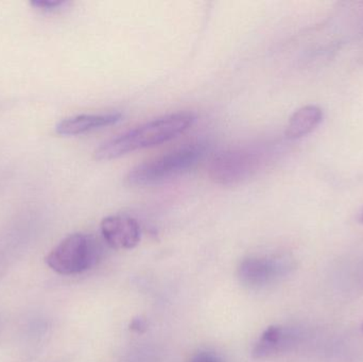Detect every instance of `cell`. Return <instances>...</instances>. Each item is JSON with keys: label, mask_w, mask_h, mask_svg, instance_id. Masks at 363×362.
Listing matches in <instances>:
<instances>
[{"label": "cell", "mask_w": 363, "mask_h": 362, "mask_svg": "<svg viewBox=\"0 0 363 362\" xmlns=\"http://www.w3.org/2000/svg\"><path fill=\"white\" fill-rule=\"evenodd\" d=\"M101 234L111 248L131 250L140 242V227L138 221L128 215H112L102 220Z\"/></svg>", "instance_id": "obj_6"}, {"label": "cell", "mask_w": 363, "mask_h": 362, "mask_svg": "<svg viewBox=\"0 0 363 362\" xmlns=\"http://www.w3.org/2000/svg\"><path fill=\"white\" fill-rule=\"evenodd\" d=\"M31 4L40 10L52 11L61 8L63 4H65V1L64 0H34Z\"/></svg>", "instance_id": "obj_10"}, {"label": "cell", "mask_w": 363, "mask_h": 362, "mask_svg": "<svg viewBox=\"0 0 363 362\" xmlns=\"http://www.w3.org/2000/svg\"><path fill=\"white\" fill-rule=\"evenodd\" d=\"M101 254V247L94 236L76 233L62 240L47 255L45 261L57 273L74 276L97 265Z\"/></svg>", "instance_id": "obj_3"}, {"label": "cell", "mask_w": 363, "mask_h": 362, "mask_svg": "<svg viewBox=\"0 0 363 362\" xmlns=\"http://www.w3.org/2000/svg\"><path fill=\"white\" fill-rule=\"evenodd\" d=\"M359 220H360V222L363 223V210L362 212V214H360Z\"/></svg>", "instance_id": "obj_12"}, {"label": "cell", "mask_w": 363, "mask_h": 362, "mask_svg": "<svg viewBox=\"0 0 363 362\" xmlns=\"http://www.w3.org/2000/svg\"><path fill=\"white\" fill-rule=\"evenodd\" d=\"M206 151L204 142L185 145L136 166L130 170L125 180L132 186H146L176 178L196 167L204 159Z\"/></svg>", "instance_id": "obj_2"}, {"label": "cell", "mask_w": 363, "mask_h": 362, "mask_svg": "<svg viewBox=\"0 0 363 362\" xmlns=\"http://www.w3.org/2000/svg\"><path fill=\"white\" fill-rule=\"evenodd\" d=\"M292 268L291 261L285 257L253 256L241 261L238 276L245 286L260 288L281 280Z\"/></svg>", "instance_id": "obj_5"}, {"label": "cell", "mask_w": 363, "mask_h": 362, "mask_svg": "<svg viewBox=\"0 0 363 362\" xmlns=\"http://www.w3.org/2000/svg\"><path fill=\"white\" fill-rule=\"evenodd\" d=\"M190 362H219L213 355L209 354V353H201V354L196 355L192 358Z\"/></svg>", "instance_id": "obj_11"}, {"label": "cell", "mask_w": 363, "mask_h": 362, "mask_svg": "<svg viewBox=\"0 0 363 362\" xmlns=\"http://www.w3.org/2000/svg\"><path fill=\"white\" fill-rule=\"evenodd\" d=\"M362 329H363V325H362Z\"/></svg>", "instance_id": "obj_13"}, {"label": "cell", "mask_w": 363, "mask_h": 362, "mask_svg": "<svg viewBox=\"0 0 363 362\" xmlns=\"http://www.w3.org/2000/svg\"><path fill=\"white\" fill-rule=\"evenodd\" d=\"M196 120L189 112H179L153 119L111 138L95 151L98 161L118 159L136 150L159 146L187 131Z\"/></svg>", "instance_id": "obj_1"}, {"label": "cell", "mask_w": 363, "mask_h": 362, "mask_svg": "<svg viewBox=\"0 0 363 362\" xmlns=\"http://www.w3.org/2000/svg\"><path fill=\"white\" fill-rule=\"evenodd\" d=\"M323 120V111L317 106H305L292 114L286 128L288 140H296L315 131Z\"/></svg>", "instance_id": "obj_9"}, {"label": "cell", "mask_w": 363, "mask_h": 362, "mask_svg": "<svg viewBox=\"0 0 363 362\" xmlns=\"http://www.w3.org/2000/svg\"><path fill=\"white\" fill-rule=\"evenodd\" d=\"M302 335L296 329L273 325L269 327L258 339L253 349L255 359H266L287 351L301 339Z\"/></svg>", "instance_id": "obj_7"}, {"label": "cell", "mask_w": 363, "mask_h": 362, "mask_svg": "<svg viewBox=\"0 0 363 362\" xmlns=\"http://www.w3.org/2000/svg\"><path fill=\"white\" fill-rule=\"evenodd\" d=\"M121 119L123 114L118 112L77 115L60 121L55 127V131L62 136L81 135L108 125H116Z\"/></svg>", "instance_id": "obj_8"}, {"label": "cell", "mask_w": 363, "mask_h": 362, "mask_svg": "<svg viewBox=\"0 0 363 362\" xmlns=\"http://www.w3.org/2000/svg\"><path fill=\"white\" fill-rule=\"evenodd\" d=\"M262 157L251 148H235L215 155L209 164V176L221 185H234L251 178L258 170Z\"/></svg>", "instance_id": "obj_4"}]
</instances>
